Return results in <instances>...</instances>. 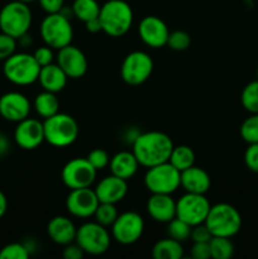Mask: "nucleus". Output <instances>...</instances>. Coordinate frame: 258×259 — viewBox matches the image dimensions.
Here are the masks:
<instances>
[{
	"instance_id": "nucleus-1",
	"label": "nucleus",
	"mask_w": 258,
	"mask_h": 259,
	"mask_svg": "<svg viewBox=\"0 0 258 259\" xmlns=\"http://www.w3.org/2000/svg\"><path fill=\"white\" fill-rule=\"evenodd\" d=\"M174 147V142L166 133L151 131L134 138L132 152L138 159L139 166L149 168L168 161Z\"/></svg>"
},
{
	"instance_id": "nucleus-2",
	"label": "nucleus",
	"mask_w": 258,
	"mask_h": 259,
	"mask_svg": "<svg viewBox=\"0 0 258 259\" xmlns=\"http://www.w3.org/2000/svg\"><path fill=\"white\" fill-rule=\"evenodd\" d=\"M133 10L124 0H108L100 8L101 28L110 37H121L133 24Z\"/></svg>"
},
{
	"instance_id": "nucleus-3",
	"label": "nucleus",
	"mask_w": 258,
	"mask_h": 259,
	"mask_svg": "<svg viewBox=\"0 0 258 259\" xmlns=\"http://www.w3.org/2000/svg\"><path fill=\"white\" fill-rule=\"evenodd\" d=\"M205 225L212 237L233 238L242 228V217L233 205L220 202L210 207Z\"/></svg>"
},
{
	"instance_id": "nucleus-4",
	"label": "nucleus",
	"mask_w": 258,
	"mask_h": 259,
	"mask_svg": "<svg viewBox=\"0 0 258 259\" xmlns=\"http://www.w3.org/2000/svg\"><path fill=\"white\" fill-rule=\"evenodd\" d=\"M43 128H45V141L57 148H63L75 143L80 133L75 118L60 111L45 119Z\"/></svg>"
},
{
	"instance_id": "nucleus-5",
	"label": "nucleus",
	"mask_w": 258,
	"mask_h": 259,
	"mask_svg": "<svg viewBox=\"0 0 258 259\" xmlns=\"http://www.w3.org/2000/svg\"><path fill=\"white\" fill-rule=\"evenodd\" d=\"M40 66L34 56L25 52L13 53L4 61L3 72L7 80L18 86H28L38 81Z\"/></svg>"
},
{
	"instance_id": "nucleus-6",
	"label": "nucleus",
	"mask_w": 258,
	"mask_h": 259,
	"mask_svg": "<svg viewBox=\"0 0 258 259\" xmlns=\"http://www.w3.org/2000/svg\"><path fill=\"white\" fill-rule=\"evenodd\" d=\"M32 25V12L27 3L20 0L5 4L0 10V30L19 39Z\"/></svg>"
},
{
	"instance_id": "nucleus-7",
	"label": "nucleus",
	"mask_w": 258,
	"mask_h": 259,
	"mask_svg": "<svg viewBox=\"0 0 258 259\" xmlns=\"http://www.w3.org/2000/svg\"><path fill=\"white\" fill-rule=\"evenodd\" d=\"M40 37L45 45L53 50H61L71 45L73 38V29L68 18L61 13L47 14L40 23Z\"/></svg>"
},
{
	"instance_id": "nucleus-8",
	"label": "nucleus",
	"mask_w": 258,
	"mask_h": 259,
	"mask_svg": "<svg viewBox=\"0 0 258 259\" xmlns=\"http://www.w3.org/2000/svg\"><path fill=\"white\" fill-rule=\"evenodd\" d=\"M144 186L151 194L172 195L181 186V172L168 161L149 167L144 175Z\"/></svg>"
},
{
	"instance_id": "nucleus-9",
	"label": "nucleus",
	"mask_w": 258,
	"mask_h": 259,
	"mask_svg": "<svg viewBox=\"0 0 258 259\" xmlns=\"http://www.w3.org/2000/svg\"><path fill=\"white\" fill-rule=\"evenodd\" d=\"M75 242L82 248L85 254L100 255L110 248L111 235L105 227L96 222H90L78 228Z\"/></svg>"
},
{
	"instance_id": "nucleus-10",
	"label": "nucleus",
	"mask_w": 258,
	"mask_h": 259,
	"mask_svg": "<svg viewBox=\"0 0 258 259\" xmlns=\"http://www.w3.org/2000/svg\"><path fill=\"white\" fill-rule=\"evenodd\" d=\"M153 72V60L143 51H133L123 60L120 67L121 78L131 86L146 82Z\"/></svg>"
},
{
	"instance_id": "nucleus-11",
	"label": "nucleus",
	"mask_w": 258,
	"mask_h": 259,
	"mask_svg": "<svg viewBox=\"0 0 258 259\" xmlns=\"http://www.w3.org/2000/svg\"><path fill=\"white\" fill-rule=\"evenodd\" d=\"M144 232V220L138 212L125 211L119 214L111 225V237L123 245L138 242Z\"/></svg>"
},
{
	"instance_id": "nucleus-12",
	"label": "nucleus",
	"mask_w": 258,
	"mask_h": 259,
	"mask_svg": "<svg viewBox=\"0 0 258 259\" xmlns=\"http://www.w3.org/2000/svg\"><path fill=\"white\" fill-rule=\"evenodd\" d=\"M210 207L211 205L205 195L186 192L176 202V217L186 222L191 227H195V225L205 223Z\"/></svg>"
},
{
	"instance_id": "nucleus-13",
	"label": "nucleus",
	"mask_w": 258,
	"mask_h": 259,
	"mask_svg": "<svg viewBox=\"0 0 258 259\" xmlns=\"http://www.w3.org/2000/svg\"><path fill=\"white\" fill-rule=\"evenodd\" d=\"M96 171L93 164L88 161V158L77 157L63 166L61 177L66 187L70 190L90 187L96 179Z\"/></svg>"
},
{
	"instance_id": "nucleus-14",
	"label": "nucleus",
	"mask_w": 258,
	"mask_h": 259,
	"mask_svg": "<svg viewBox=\"0 0 258 259\" xmlns=\"http://www.w3.org/2000/svg\"><path fill=\"white\" fill-rule=\"evenodd\" d=\"M99 204L100 201L96 196L95 190H91L90 187L71 190L66 199V207L68 212L72 217L80 219L94 217Z\"/></svg>"
},
{
	"instance_id": "nucleus-15",
	"label": "nucleus",
	"mask_w": 258,
	"mask_h": 259,
	"mask_svg": "<svg viewBox=\"0 0 258 259\" xmlns=\"http://www.w3.org/2000/svg\"><path fill=\"white\" fill-rule=\"evenodd\" d=\"M32 105L24 94L10 91L0 96V115L8 121L19 123L29 116Z\"/></svg>"
},
{
	"instance_id": "nucleus-16",
	"label": "nucleus",
	"mask_w": 258,
	"mask_h": 259,
	"mask_svg": "<svg viewBox=\"0 0 258 259\" xmlns=\"http://www.w3.org/2000/svg\"><path fill=\"white\" fill-rule=\"evenodd\" d=\"M14 141L25 151L38 148L45 142L43 121L33 118H25L19 121L14 131Z\"/></svg>"
},
{
	"instance_id": "nucleus-17",
	"label": "nucleus",
	"mask_w": 258,
	"mask_h": 259,
	"mask_svg": "<svg viewBox=\"0 0 258 259\" xmlns=\"http://www.w3.org/2000/svg\"><path fill=\"white\" fill-rule=\"evenodd\" d=\"M138 33L144 45L151 48H161L167 45L169 30L161 18L147 15L139 23Z\"/></svg>"
},
{
	"instance_id": "nucleus-18",
	"label": "nucleus",
	"mask_w": 258,
	"mask_h": 259,
	"mask_svg": "<svg viewBox=\"0 0 258 259\" xmlns=\"http://www.w3.org/2000/svg\"><path fill=\"white\" fill-rule=\"evenodd\" d=\"M57 65L65 71L68 78H80L88 72V58L78 47L68 45L58 50Z\"/></svg>"
},
{
	"instance_id": "nucleus-19",
	"label": "nucleus",
	"mask_w": 258,
	"mask_h": 259,
	"mask_svg": "<svg viewBox=\"0 0 258 259\" xmlns=\"http://www.w3.org/2000/svg\"><path fill=\"white\" fill-rule=\"evenodd\" d=\"M95 192L100 202H109V204L116 205L128 194V184H126V180L110 175V176L104 177L99 182Z\"/></svg>"
},
{
	"instance_id": "nucleus-20",
	"label": "nucleus",
	"mask_w": 258,
	"mask_h": 259,
	"mask_svg": "<svg viewBox=\"0 0 258 259\" xmlns=\"http://www.w3.org/2000/svg\"><path fill=\"white\" fill-rule=\"evenodd\" d=\"M148 215L157 223H168L176 218V201L167 194H152L147 201Z\"/></svg>"
},
{
	"instance_id": "nucleus-21",
	"label": "nucleus",
	"mask_w": 258,
	"mask_h": 259,
	"mask_svg": "<svg viewBox=\"0 0 258 259\" xmlns=\"http://www.w3.org/2000/svg\"><path fill=\"white\" fill-rule=\"evenodd\" d=\"M76 233H77V228L75 227L72 220L62 215L52 218L47 225V234L51 240L63 247L75 242Z\"/></svg>"
},
{
	"instance_id": "nucleus-22",
	"label": "nucleus",
	"mask_w": 258,
	"mask_h": 259,
	"mask_svg": "<svg viewBox=\"0 0 258 259\" xmlns=\"http://www.w3.org/2000/svg\"><path fill=\"white\" fill-rule=\"evenodd\" d=\"M181 186L186 192L205 195L211 186V179L205 169L191 166L181 172Z\"/></svg>"
},
{
	"instance_id": "nucleus-23",
	"label": "nucleus",
	"mask_w": 258,
	"mask_h": 259,
	"mask_svg": "<svg viewBox=\"0 0 258 259\" xmlns=\"http://www.w3.org/2000/svg\"><path fill=\"white\" fill-rule=\"evenodd\" d=\"M67 80V75L57 63H50V65L40 67L38 81L43 90L55 94L60 93L65 89Z\"/></svg>"
},
{
	"instance_id": "nucleus-24",
	"label": "nucleus",
	"mask_w": 258,
	"mask_h": 259,
	"mask_svg": "<svg viewBox=\"0 0 258 259\" xmlns=\"http://www.w3.org/2000/svg\"><path fill=\"white\" fill-rule=\"evenodd\" d=\"M109 167H110L111 175L128 181L138 171L139 162L136 158L133 152L121 151L111 157L110 162H109Z\"/></svg>"
},
{
	"instance_id": "nucleus-25",
	"label": "nucleus",
	"mask_w": 258,
	"mask_h": 259,
	"mask_svg": "<svg viewBox=\"0 0 258 259\" xmlns=\"http://www.w3.org/2000/svg\"><path fill=\"white\" fill-rule=\"evenodd\" d=\"M152 255L154 259H181L184 257V247L181 242L166 238L158 240L152 248Z\"/></svg>"
},
{
	"instance_id": "nucleus-26",
	"label": "nucleus",
	"mask_w": 258,
	"mask_h": 259,
	"mask_svg": "<svg viewBox=\"0 0 258 259\" xmlns=\"http://www.w3.org/2000/svg\"><path fill=\"white\" fill-rule=\"evenodd\" d=\"M33 106H34L35 113L42 116L43 119L50 118L60 111V101H58L56 94L46 90L35 96Z\"/></svg>"
},
{
	"instance_id": "nucleus-27",
	"label": "nucleus",
	"mask_w": 258,
	"mask_h": 259,
	"mask_svg": "<svg viewBox=\"0 0 258 259\" xmlns=\"http://www.w3.org/2000/svg\"><path fill=\"white\" fill-rule=\"evenodd\" d=\"M168 162L175 167V168L179 169L180 172L185 171V169L194 166L195 163L194 149L189 146H185V144H181V146H175L171 152V156H169Z\"/></svg>"
},
{
	"instance_id": "nucleus-28",
	"label": "nucleus",
	"mask_w": 258,
	"mask_h": 259,
	"mask_svg": "<svg viewBox=\"0 0 258 259\" xmlns=\"http://www.w3.org/2000/svg\"><path fill=\"white\" fill-rule=\"evenodd\" d=\"M100 8L101 7L96 0H75L72 4L73 17L86 23L99 17Z\"/></svg>"
},
{
	"instance_id": "nucleus-29",
	"label": "nucleus",
	"mask_w": 258,
	"mask_h": 259,
	"mask_svg": "<svg viewBox=\"0 0 258 259\" xmlns=\"http://www.w3.org/2000/svg\"><path fill=\"white\" fill-rule=\"evenodd\" d=\"M211 258L229 259L234 254V244L227 237H212L209 242Z\"/></svg>"
},
{
	"instance_id": "nucleus-30",
	"label": "nucleus",
	"mask_w": 258,
	"mask_h": 259,
	"mask_svg": "<svg viewBox=\"0 0 258 259\" xmlns=\"http://www.w3.org/2000/svg\"><path fill=\"white\" fill-rule=\"evenodd\" d=\"M240 101L245 110L250 114H258V80L245 85L240 95Z\"/></svg>"
},
{
	"instance_id": "nucleus-31",
	"label": "nucleus",
	"mask_w": 258,
	"mask_h": 259,
	"mask_svg": "<svg viewBox=\"0 0 258 259\" xmlns=\"http://www.w3.org/2000/svg\"><path fill=\"white\" fill-rule=\"evenodd\" d=\"M119 212L116 209L115 204H109V202H100L99 206L96 207V211L94 214L95 222L99 223L103 227L108 228L114 224V222L118 218Z\"/></svg>"
},
{
	"instance_id": "nucleus-32",
	"label": "nucleus",
	"mask_w": 258,
	"mask_h": 259,
	"mask_svg": "<svg viewBox=\"0 0 258 259\" xmlns=\"http://www.w3.org/2000/svg\"><path fill=\"white\" fill-rule=\"evenodd\" d=\"M167 234L169 238L177 240V242H185L191 235L192 227L180 218H174L171 222L167 223Z\"/></svg>"
},
{
	"instance_id": "nucleus-33",
	"label": "nucleus",
	"mask_w": 258,
	"mask_h": 259,
	"mask_svg": "<svg viewBox=\"0 0 258 259\" xmlns=\"http://www.w3.org/2000/svg\"><path fill=\"white\" fill-rule=\"evenodd\" d=\"M240 137L248 144L258 143V114H252L240 125Z\"/></svg>"
},
{
	"instance_id": "nucleus-34",
	"label": "nucleus",
	"mask_w": 258,
	"mask_h": 259,
	"mask_svg": "<svg viewBox=\"0 0 258 259\" xmlns=\"http://www.w3.org/2000/svg\"><path fill=\"white\" fill-rule=\"evenodd\" d=\"M29 248L23 243H10L0 249V259H28Z\"/></svg>"
},
{
	"instance_id": "nucleus-35",
	"label": "nucleus",
	"mask_w": 258,
	"mask_h": 259,
	"mask_svg": "<svg viewBox=\"0 0 258 259\" xmlns=\"http://www.w3.org/2000/svg\"><path fill=\"white\" fill-rule=\"evenodd\" d=\"M191 45V37L187 32L185 30H174V32H169L168 39H167V46H168L171 50L177 51V52H181V51L187 50Z\"/></svg>"
},
{
	"instance_id": "nucleus-36",
	"label": "nucleus",
	"mask_w": 258,
	"mask_h": 259,
	"mask_svg": "<svg viewBox=\"0 0 258 259\" xmlns=\"http://www.w3.org/2000/svg\"><path fill=\"white\" fill-rule=\"evenodd\" d=\"M86 158H88V161L93 164V167L96 171L106 168V167L109 166V162H110V157H109L108 152L104 151V149L101 148L93 149V151L88 154Z\"/></svg>"
},
{
	"instance_id": "nucleus-37",
	"label": "nucleus",
	"mask_w": 258,
	"mask_h": 259,
	"mask_svg": "<svg viewBox=\"0 0 258 259\" xmlns=\"http://www.w3.org/2000/svg\"><path fill=\"white\" fill-rule=\"evenodd\" d=\"M17 50V39L7 33H0V61L9 58Z\"/></svg>"
},
{
	"instance_id": "nucleus-38",
	"label": "nucleus",
	"mask_w": 258,
	"mask_h": 259,
	"mask_svg": "<svg viewBox=\"0 0 258 259\" xmlns=\"http://www.w3.org/2000/svg\"><path fill=\"white\" fill-rule=\"evenodd\" d=\"M244 162L250 171L258 174V143H252L248 146L244 153Z\"/></svg>"
},
{
	"instance_id": "nucleus-39",
	"label": "nucleus",
	"mask_w": 258,
	"mask_h": 259,
	"mask_svg": "<svg viewBox=\"0 0 258 259\" xmlns=\"http://www.w3.org/2000/svg\"><path fill=\"white\" fill-rule=\"evenodd\" d=\"M190 238H191L194 243H200V242L207 243L210 242L212 235L211 233H210V230L207 229L206 225H205V223H202V224H197L195 225V227H192Z\"/></svg>"
},
{
	"instance_id": "nucleus-40",
	"label": "nucleus",
	"mask_w": 258,
	"mask_h": 259,
	"mask_svg": "<svg viewBox=\"0 0 258 259\" xmlns=\"http://www.w3.org/2000/svg\"><path fill=\"white\" fill-rule=\"evenodd\" d=\"M33 56H34L35 61H37L40 67L53 63V48L48 47L47 45L37 48L34 53H33Z\"/></svg>"
},
{
	"instance_id": "nucleus-41",
	"label": "nucleus",
	"mask_w": 258,
	"mask_h": 259,
	"mask_svg": "<svg viewBox=\"0 0 258 259\" xmlns=\"http://www.w3.org/2000/svg\"><path fill=\"white\" fill-rule=\"evenodd\" d=\"M191 257L194 259H209L211 258L210 244L207 243H194L191 248Z\"/></svg>"
},
{
	"instance_id": "nucleus-42",
	"label": "nucleus",
	"mask_w": 258,
	"mask_h": 259,
	"mask_svg": "<svg viewBox=\"0 0 258 259\" xmlns=\"http://www.w3.org/2000/svg\"><path fill=\"white\" fill-rule=\"evenodd\" d=\"M62 255L65 259H82L83 255H85V252H83L82 248H81L77 243L73 242L65 245Z\"/></svg>"
},
{
	"instance_id": "nucleus-43",
	"label": "nucleus",
	"mask_w": 258,
	"mask_h": 259,
	"mask_svg": "<svg viewBox=\"0 0 258 259\" xmlns=\"http://www.w3.org/2000/svg\"><path fill=\"white\" fill-rule=\"evenodd\" d=\"M47 14H53V13H60L61 9L65 7V0H38Z\"/></svg>"
},
{
	"instance_id": "nucleus-44",
	"label": "nucleus",
	"mask_w": 258,
	"mask_h": 259,
	"mask_svg": "<svg viewBox=\"0 0 258 259\" xmlns=\"http://www.w3.org/2000/svg\"><path fill=\"white\" fill-rule=\"evenodd\" d=\"M86 25V30L90 33H99V32H103V28H101V23L100 19L95 18V19H91L89 22L85 23Z\"/></svg>"
},
{
	"instance_id": "nucleus-45",
	"label": "nucleus",
	"mask_w": 258,
	"mask_h": 259,
	"mask_svg": "<svg viewBox=\"0 0 258 259\" xmlns=\"http://www.w3.org/2000/svg\"><path fill=\"white\" fill-rule=\"evenodd\" d=\"M10 148V143H9V139L5 134L0 133V157L5 156L8 153Z\"/></svg>"
},
{
	"instance_id": "nucleus-46",
	"label": "nucleus",
	"mask_w": 258,
	"mask_h": 259,
	"mask_svg": "<svg viewBox=\"0 0 258 259\" xmlns=\"http://www.w3.org/2000/svg\"><path fill=\"white\" fill-rule=\"evenodd\" d=\"M7 210H8V199L7 196H5L4 192L0 190V219L4 217Z\"/></svg>"
},
{
	"instance_id": "nucleus-47",
	"label": "nucleus",
	"mask_w": 258,
	"mask_h": 259,
	"mask_svg": "<svg viewBox=\"0 0 258 259\" xmlns=\"http://www.w3.org/2000/svg\"><path fill=\"white\" fill-rule=\"evenodd\" d=\"M20 2H23V3H33V2H35V0H20Z\"/></svg>"
},
{
	"instance_id": "nucleus-48",
	"label": "nucleus",
	"mask_w": 258,
	"mask_h": 259,
	"mask_svg": "<svg viewBox=\"0 0 258 259\" xmlns=\"http://www.w3.org/2000/svg\"><path fill=\"white\" fill-rule=\"evenodd\" d=\"M257 75H258V67H257Z\"/></svg>"
}]
</instances>
